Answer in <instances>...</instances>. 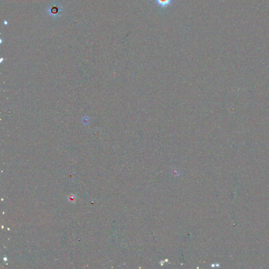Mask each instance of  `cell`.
<instances>
[{
  "mask_svg": "<svg viewBox=\"0 0 269 269\" xmlns=\"http://www.w3.org/2000/svg\"><path fill=\"white\" fill-rule=\"evenodd\" d=\"M67 199H68V201L69 202L74 203V202H75L76 200V197L75 195L72 194V195H68Z\"/></svg>",
  "mask_w": 269,
  "mask_h": 269,
  "instance_id": "7a4b0ae2",
  "label": "cell"
},
{
  "mask_svg": "<svg viewBox=\"0 0 269 269\" xmlns=\"http://www.w3.org/2000/svg\"><path fill=\"white\" fill-rule=\"evenodd\" d=\"M174 0H154V3L159 8L165 10L172 3Z\"/></svg>",
  "mask_w": 269,
  "mask_h": 269,
  "instance_id": "6da1fadb",
  "label": "cell"
}]
</instances>
